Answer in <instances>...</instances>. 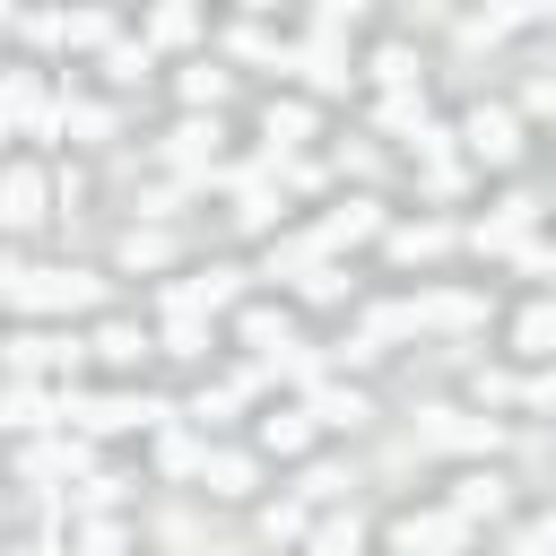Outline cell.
Here are the masks:
<instances>
[{
    "mask_svg": "<svg viewBox=\"0 0 556 556\" xmlns=\"http://www.w3.org/2000/svg\"><path fill=\"white\" fill-rule=\"evenodd\" d=\"M174 408L165 400H139V391H61V426H78V434H122V426H165Z\"/></svg>",
    "mask_w": 556,
    "mask_h": 556,
    "instance_id": "obj_1",
    "label": "cell"
},
{
    "mask_svg": "<svg viewBox=\"0 0 556 556\" xmlns=\"http://www.w3.org/2000/svg\"><path fill=\"white\" fill-rule=\"evenodd\" d=\"M0 287H9L17 313H78V304H96V278H78V269H0Z\"/></svg>",
    "mask_w": 556,
    "mask_h": 556,
    "instance_id": "obj_2",
    "label": "cell"
},
{
    "mask_svg": "<svg viewBox=\"0 0 556 556\" xmlns=\"http://www.w3.org/2000/svg\"><path fill=\"white\" fill-rule=\"evenodd\" d=\"M391 547L400 556H460L469 547V521L460 513H400L391 521Z\"/></svg>",
    "mask_w": 556,
    "mask_h": 556,
    "instance_id": "obj_3",
    "label": "cell"
},
{
    "mask_svg": "<svg viewBox=\"0 0 556 556\" xmlns=\"http://www.w3.org/2000/svg\"><path fill=\"white\" fill-rule=\"evenodd\" d=\"M434 452H504V426L495 417H460V408H426V426H417Z\"/></svg>",
    "mask_w": 556,
    "mask_h": 556,
    "instance_id": "obj_4",
    "label": "cell"
},
{
    "mask_svg": "<svg viewBox=\"0 0 556 556\" xmlns=\"http://www.w3.org/2000/svg\"><path fill=\"white\" fill-rule=\"evenodd\" d=\"M460 139H469V156H478V165H513V156H521V130H513V113H504V104H478V113L460 122Z\"/></svg>",
    "mask_w": 556,
    "mask_h": 556,
    "instance_id": "obj_5",
    "label": "cell"
},
{
    "mask_svg": "<svg viewBox=\"0 0 556 556\" xmlns=\"http://www.w3.org/2000/svg\"><path fill=\"white\" fill-rule=\"evenodd\" d=\"M35 217H43V174H35V165H9V174H0V226L26 235Z\"/></svg>",
    "mask_w": 556,
    "mask_h": 556,
    "instance_id": "obj_6",
    "label": "cell"
},
{
    "mask_svg": "<svg viewBox=\"0 0 556 556\" xmlns=\"http://www.w3.org/2000/svg\"><path fill=\"white\" fill-rule=\"evenodd\" d=\"M486 321V295H417L408 304V330H469Z\"/></svg>",
    "mask_w": 556,
    "mask_h": 556,
    "instance_id": "obj_7",
    "label": "cell"
},
{
    "mask_svg": "<svg viewBox=\"0 0 556 556\" xmlns=\"http://www.w3.org/2000/svg\"><path fill=\"white\" fill-rule=\"evenodd\" d=\"M17 469H26V478H96L78 434H70V443H26V452H17Z\"/></svg>",
    "mask_w": 556,
    "mask_h": 556,
    "instance_id": "obj_8",
    "label": "cell"
},
{
    "mask_svg": "<svg viewBox=\"0 0 556 556\" xmlns=\"http://www.w3.org/2000/svg\"><path fill=\"white\" fill-rule=\"evenodd\" d=\"M235 330H243V348H261L269 365H278V356L295 348V330H287V313H269V304H243V313H235Z\"/></svg>",
    "mask_w": 556,
    "mask_h": 556,
    "instance_id": "obj_9",
    "label": "cell"
},
{
    "mask_svg": "<svg viewBox=\"0 0 556 556\" xmlns=\"http://www.w3.org/2000/svg\"><path fill=\"white\" fill-rule=\"evenodd\" d=\"M235 295H243V287H235V269H200V278H182L165 304H191V313H226Z\"/></svg>",
    "mask_w": 556,
    "mask_h": 556,
    "instance_id": "obj_10",
    "label": "cell"
},
{
    "mask_svg": "<svg viewBox=\"0 0 556 556\" xmlns=\"http://www.w3.org/2000/svg\"><path fill=\"white\" fill-rule=\"evenodd\" d=\"M156 469H165V478H208V443L182 434V426H165V434H156Z\"/></svg>",
    "mask_w": 556,
    "mask_h": 556,
    "instance_id": "obj_11",
    "label": "cell"
},
{
    "mask_svg": "<svg viewBox=\"0 0 556 556\" xmlns=\"http://www.w3.org/2000/svg\"><path fill=\"white\" fill-rule=\"evenodd\" d=\"M365 235H382V208H374V200H348V208L321 217V243H330V252H339V243H365Z\"/></svg>",
    "mask_w": 556,
    "mask_h": 556,
    "instance_id": "obj_12",
    "label": "cell"
},
{
    "mask_svg": "<svg viewBox=\"0 0 556 556\" xmlns=\"http://www.w3.org/2000/svg\"><path fill=\"white\" fill-rule=\"evenodd\" d=\"M313 426H321L313 408H269V417H261V443H269V452H304Z\"/></svg>",
    "mask_w": 556,
    "mask_h": 556,
    "instance_id": "obj_13",
    "label": "cell"
},
{
    "mask_svg": "<svg viewBox=\"0 0 556 556\" xmlns=\"http://www.w3.org/2000/svg\"><path fill=\"white\" fill-rule=\"evenodd\" d=\"M200 348H208V313L165 304V356H200Z\"/></svg>",
    "mask_w": 556,
    "mask_h": 556,
    "instance_id": "obj_14",
    "label": "cell"
},
{
    "mask_svg": "<svg viewBox=\"0 0 556 556\" xmlns=\"http://www.w3.org/2000/svg\"><path fill=\"white\" fill-rule=\"evenodd\" d=\"M0 417H9V426H17V434H35V426H43V417H61V400H43V391H35V382H9V400H0Z\"/></svg>",
    "mask_w": 556,
    "mask_h": 556,
    "instance_id": "obj_15",
    "label": "cell"
},
{
    "mask_svg": "<svg viewBox=\"0 0 556 556\" xmlns=\"http://www.w3.org/2000/svg\"><path fill=\"white\" fill-rule=\"evenodd\" d=\"M165 156H174V165H208V156H217V122H182V130L165 139ZM208 174H217V165H208Z\"/></svg>",
    "mask_w": 556,
    "mask_h": 556,
    "instance_id": "obj_16",
    "label": "cell"
},
{
    "mask_svg": "<svg viewBox=\"0 0 556 556\" xmlns=\"http://www.w3.org/2000/svg\"><path fill=\"white\" fill-rule=\"evenodd\" d=\"M304 408H313V417H321V426H365V417H374V408H365V400H356V391H339V382H321V391H313V400H304Z\"/></svg>",
    "mask_w": 556,
    "mask_h": 556,
    "instance_id": "obj_17",
    "label": "cell"
},
{
    "mask_svg": "<svg viewBox=\"0 0 556 556\" xmlns=\"http://www.w3.org/2000/svg\"><path fill=\"white\" fill-rule=\"evenodd\" d=\"M295 70H304L313 87H348V61H339V43H295Z\"/></svg>",
    "mask_w": 556,
    "mask_h": 556,
    "instance_id": "obj_18",
    "label": "cell"
},
{
    "mask_svg": "<svg viewBox=\"0 0 556 556\" xmlns=\"http://www.w3.org/2000/svg\"><path fill=\"white\" fill-rule=\"evenodd\" d=\"M165 252H174V235H165V226H130V235H122V269H156Z\"/></svg>",
    "mask_w": 556,
    "mask_h": 556,
    "instance_id": "obj_19",
    "label": "cell"
},
{
    "mask_svg": "<svg viewBox=\"0 0 556 556\" xmlns=\"http://www.w3.org/2000/svg\"><path fill=\"white\" fill-rule=\"evenodd\" d=\"M87 348H96V356H104V365H139V356H148V339H139V330H130V321H104V330H96V339H87Z\"/></svg>",
    "mask_w": 556,
    "mask_h": 556,
    "instance_id": "obj_20",
    "label": "cell"
},
{
    "mask_svg": "<svg viewBox=\"0 0 556 556\" xmlns=\"http://www.w3.org/2000/svg\"><path fill=\"white\" fill-rule=\"evenodd\" d=\"M252 478H261V469H252L243 452H208V495H252Z\"/></svg>",
    "mask_w": 556,
    "mask_h": 556,
    "instance_id": "obj_21",
    "label": "cell"
},
{
    "mask_svg": "<svg viewBox=\"0 0 556 556\" xmlns=\"http://www.w3.org/2000/svg\"><path fill=\"white\" fill-rule=\"evenodd\" d=\"M452 513H460V521H478V513H504V486L478 469V478H460V486H452Z\"/></svg>",
    "mask_w": 556,
    "mask_h": 556,
    "instance_id": "obj_22",
    "label": "cell"
},
{
    "mask_svg": "<svg viewBox=\"0 0 556 556\" xmlns=\"http://www.w3.org/2000/svg\"><path fill=\"white\" fill-rule=\"evenodd\" d=\"M356 539H365V530H356V513H330V521H313V539H304V547H313V556H356Z\"/></svg>",
    "mask_w": 556,
    "mask_h": 556,
    "instance_id": "obj_23",
    "label": "cell"
},
{
    "mask_svg": "<svg viewBox=\"0 0 556 556\" xmlns=\"http://www.w3.org/2000/svg\"><path fill=\"white\" fill-rule=\"evenodd\" d=\"M226 52H235V61H278V70H295V52H287V43H269L261 26H235V35H226Z\"/></svg>",
    "mask_w": 556,
    "mask_h": 556,
    "instance_id": "obj_24",
    "label": "cell"
},
{
    "mask_svg": "<svg viewBox=\"0 0 556 556\" xmlns=\"http://www.w3.org/2000/svg\"><path fill=\"white\" fill-rule=\"evenodd\" d=\"M513 339H521L530 356H556V304H530V313L513 321Z\"/></svg>",
    "mask_w": 556,
    "mask_h": 556,
    "instance_id": "obj_25",
    "label": "cell"
},
{
    "mask_svg": "<svg viewBox=\"0 0 556 556\" xmlns=\"http://www.w3.org/2000/svg\"><path fill=\"white\" fill-rule=\"evenodd\" d=\"M148 35H156V43H191V35H200V9H182V0H165V9L148 17Z\"/></svg>",
    "mask_w": 556,
    "mask_h": 556,
    "instance_id": "obj_26",
    "label": "cell"
},
{
    "mask_svg": "<svg viewBox=\"0 0 556 556\" xmlns=\"http://www.w3.org/2000/svg\"><path fill=\"white\" fill-rule=\"evenodd\" d=\"M70 43H78V52H113L122 35H113V17H104V9H78V17H70Z\"/></svg>",
    "mask_w": 556,
    "mask_h": 556,
    "instance_id": "obj_27",
    "label": "cell"
},
{
    "mask_svg": "<svg viewBox=\"0 0 556 556\" xmlns=\"http://www.w3.org/2000/svg\"><path fill=\"white\" fill-rule=\"evenodd\" d=\"M313 139V104H269V148H295Z\"/></svg>",
    "mask_w": 556,
    "mask_h": 556,
    "instance_id": "obj_28",
    "label": "cell"
},
{
    "mask_svg": "<svg viewBox=\"0 0 556 556\" xmlns=\"http://www.w3.org/2000/svg\"><path fill=\"white\" fill-rule=\"evenodd\" d=\"M443 243H452L443 226H391V252H400V261H434Z\"/></svg>",
    "mask_w": 556,
    "mask_h": 556,
    "instance_id": "obj_29",
    "label": "cell"
},
{
    "mask_svg": "<svg viewBox=\"0 0 556 556\" xmlns=\"http://www.w3.org/2000/svg\"><path fill=\"white\" fill-rule=\"evenodd\" d=\"M61 130H78V139H113V113H104V104H78V96H70V104H61Z\"/></svg>",
    "mask_w": 556,
    "mask_h": 556,
    "instance_id": "obj_30",
    "label": "cell"
},
{
    "mask_svg": "<svg viewBox=\"0 0 556 556\" xmlns=\"http://www.w3.org/2000/svg\"><path fill=\"white\" fill-rule=\"evenodd\" d=\"M374 122H382V130H408V139H417V130H426V104H417V96H382V113H374Z\"/></svg>",
    "mask_w": 556,
    "mask_h": 556,
    "instance_id": "obj_31",
    "label": "cell"
},
{
    "mask_svg": "<svg viewBox=\"0 0 556 556\" xmlns=\"http://www.w3.org/2000/svg\"><path fill=\"white\" fill-rule=\"evenodd\" d=\"M374 78H382L391 96H408V78H417V61H408V52L391 43V52H374Z\"/></svg>",
    "mask_w": 556,
    "mask_h": 556,
    "instance_id": "obj_32",
    "label": "cell"
},
{
    "mask_svg": "<svg viewBox=\"0 0 556 556\" xmlns=\"http://www.w3.org/2000/svg\"><path fill=\"white\" fill-rule=\"evenodd\" d=\"M104 70H113V78H122V87H130V78H139V70H148V43H113V52H104Z\"/></svg>",
    "mask_w": 556,
    "mask_h": 556,
    "instance_id": "obj_33",
    "label": "cell"
},
{
    "mask_svg": "<svg viewBox=\"0 0 556 556\" xmlns=\"http://www.w3.org/2000/svg\"><path fill=\"white\" fill-rule=\"evenodd\" d=\"M182 96H191V104H217V96H226V70H182Z\"/></svg>",
    "mask_w": 556,
    "mask_h": 556,
    "instance_id": "obj_34",
    "label": "cell"
},
{
    "mask_svg": "<svg viewBox=\"0 0 556 556\" xmlns=\"http://www.w3.org/2000/svg\"><path fill=\"white\" fill-rule=\"evenodd\" d=\"M304 295H313V304H339V295H348V278H339V261H321V269L304 278Z\"/></svg>",
    "mask_w": 556,
    "mask_h": 556,
    "instance_id": "obj_35",
    "label": "cell"
},
{
    "mask_svg": "<svg viewBox=\"0 0 556 556\" xmlns=\"http://www.w3.org/2000/svg\"><path fill=\"white\" fill-rule=\"evenodd\" d=\"M261 530H269V539H313V530H304V513H295V504H269V521H261Z\"/></svg>",
    "mask_w": 556,
    "mask_h": 556,
    "instance_id": "obj_36",
    "label": "cell"
},
{
    "mask_svg": "<svg viewBox=\"0 0 556 556\" xmlns=\"http://www.w3.org/2000/svg\"><path fill=\"white\" fill-rule=\"evenodd\" d=\"M78 556H122V530H113V521H87V539H78Z\"/></svg>",
    "mask_w": 556,
    "mask_h": 556,
    "instance_id": "obj_37",
    "label": "cell"
},
{
    "mask_svg": "<svg viewBox=\"0 0 556 556\" xmlns=\"http://www.w3.org/2000/svg\"><path fill=\"white\" fill-rule=\"evenodd\" d=\"M521 400H539V408H556V374H539V382H521Z\"/></svg>",
    "mask_w": 556,
    "mask_h": 556,
    "instance_id": "obj_38",
    "label": "cell"
},
{
    "mask_svg": "<svg viewBox=\"0 0 556 556\" xmlns=\"http://www.w3.org/2000/svg\"><path fill=\"white\" fill-rule=\"evenodd\" d=\"M530 113H556V78H539V87H530Z\"/></svg>",
    "mask_w": 556,
    "mask_h": 556,
    "instance_id": "obj_39",
    "label": "cell"
},
{
    "mask_svg": "<svg viewBox=\"0 0 556 556\" xmlns=\"http://www.w3.org/2000/svg\"><path fill=\"white\" fill-rule=\"evenodd\" d=\"M530 539H539V547L556 556V513H539V530H530Z\"/></svg>",
    "mask_w": 556,
    "mask_h": 556,
    "instance_id": "obj_40",
    "label": "cell"
},
{
    "mask_svg": "<svg viewBox=\"0 0 556 556\" xmlns=\"http://www.w3.org/2000/svg\"><path fill=\"white\" fill-rule=\"evenodd\" d=\"M513 556H547V547H539V539H513Z\"/></svg>",
    "mask_w": 556,
    "mask_h": 556,
    "instance_id": "obj_41",
    "label": "cell"
}]
</instances>
